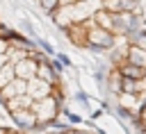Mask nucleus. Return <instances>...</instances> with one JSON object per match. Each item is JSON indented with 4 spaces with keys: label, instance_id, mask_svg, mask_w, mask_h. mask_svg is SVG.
<instances>
[{
    "label": "nucleus",
    "instance_id": "f3484780",
    "mask_svg": "<svg viewBox=\"0 0 146 134\" xmlns=\"http://www.w3.org/2000/svg\"><path fill=\"white\" fill-rule=\"evenodd\" d=\"M36 2H39V7L46 11V16H48V18L59 9V0H36Z\"/></svg>",
    "mask_w": 146,
    "mask_h": 134
},
{
    "label": "nucleus",
    "instance_id": "ddd939ff",
    "mask_svg": "<svg viewBox=\"0 0 146 134\" xmlns=\"http://www.w3.org/2000/svg\"><path fill=\"white\" fill-rule=\"evenodd\" d=\"M125 41H128L130 45H137V48L146 50V30H144V27H139V30L130 32V34L125 36Z\"/></svg>",
    "mask_w": 146,
    "mask_h": 134
},
{
    "label": "nucleus",
    "instance_id": "9b49d317",
    "mask_svg": "<svg viewBox=\"0 0 146 134\" xmlns=\"http://www.w3.org/2000/svg\"><path fill=\"white\" fill-rule=\"evenodd\" d=\"M123 61H130V64H135V66L146 68V50L128 43V45H125V59H123Z\"/></svg>",
    "mask_w": 146,
    "mask_h": 134
},
{
    "label": "nucleus",
    "instance_id": "f8f14e48",
    "mask_svg": "<svg viewBox=\"0 0 146 134\" xmlns=\"http://www.w3.org/2000/svg\"><path fill=\"white\" fill-rule=\"evenodd\" d=\"M116 104L130 109V111H137L139 109V95H132V93H119L116 95Z\"/></svg>",
    "mask_w": 146,
    "mask_h": 134
},
{
    "label": "nucleus",
    "instance_id": "423d86ee",
    "mask_svg": "<svg viewBox=\"0 0 146 134\" xmlns=\"http://www.w3.org/2000/svg\"><path fill=\"white\" fill-rule=\"evenodd\" d=\"M87 27H89L87 20H84V23H73V25H68V27L64 30V34H66V39H68L75 48L84 50V43H87Z\"/></svg>",
    "mask_w": 146,
    "mask_h": 134
},
{
    "label": "nucleus",
    "instance_id": "1a4fd4ad",
    "mask_svg": "<svg viewBox=\"0 0 146 134\" xmlns=\"http://www.w3.org/2000/svg\"><path fill=\"white\" fill-rule=\"evenodd\" d=\"M116 70H119L121 77H128V79H146V68L135 66V64H130V61H121V64L116 66Z\"/></svg>",
    "mask_w": 146,
    "mask_h": 134
},
{
    "label": "nucleus",
    "instance_id": "5701e85b",
    "mask_svg": "<svg viewBox=\"0 0 146 134\" xmlns=\"http://www.w3.org/2000/svg\"><path fill=\"white\" fill-rule=\"evenodd\" d=\"M62 134H78V129H75V127H71V129H66V132H62Z\"/></svg>",
    "mask_w": 146,
    "mask_h": 134
},
{
    "label": "nucleus",
    "instance_id": "6e6552de",
    "mask_svg": "<svg viewBox=\"0 0 146 134\" xmlns=\"http://www.w3.org/2000/svg\"><path fill=\"white\" fill-rule=\"evenodd\" d=\"M50 93H52V86L48 82H43L39 77H34V79L27 82V95H32V100H41V98H46Z\"/></svg>",
    "mask_w": 146,
    "mask_h": 134
},
{
    "label": "nucleus",
    "instance_id": "a211bd4d",
    "mask_svg": "<svg viewBox=\"0 0 146 134\" xmlns=\"http://www.w3.org/2000/svg\"><path fill=\"white\" fill-rule=\"evenodd\" d=\"M73 98H75V102H80V107H84V109H91V100H89V95L84 93V91H75L73 93Z\"/></svg>",
    "mask_w": 146,
    "mask_h": 134
},
{
    "label": "nucleus",
    "instance_id": "4468645a",
    "mask_svg": "<svg viewBox=\"0 0 146 134\" xmlns=\"http://www.w3.org/2000/svg\"><path fill=\"white\" fill-rule=\"evenodd\" d=\"M18 32L21 34H25V36H30V39H36L39 34H36V30H34V25H32V20L30 18H25V16H21L18 18Z\"/></svg>",
    "mask_w": 146,
    "mask_h": 134
},
{
    "label": "nucleus",
    "instance_id": "9d476101",
    "mask_svg": "<svg viewBox=\"0 0 146 134\" xmlns=\"http://www.w3.org/2000/svg\"><path fill=\"white\" fill-rule=\"evenodd\" d=\"M91 23H94L96 27H103V30H110V32H112V27H114V16L100 7V9H96V11L91 14Z\"/></svg>",
    "mask_w": 146,
    "mask_h": 134
},
{
    "label": "nucleus",
    "instance_id": "f03ea898",
    "mask_svg": "<svg viewBox=\"0 0 146 134\" xmlns=\"http://www.w3.org/2000/svg\"><path fill=\"white\" fill-rule=\"evenodd\" d=\"M62 104H64V100H59V98H55V95L50 93V95H46V98H41V100H34L32 111H34V116H36L39 123H50L52 118L59 116V107H62Z\"/></svg>",
    "mask_w": 146,
    "mask_h": 134
},
{
    "label": "nucleus",
    "instance_id": "b1692460",
    "mask_svg": "<svg viewBox=\"0 0 146 134\" xmlns=\"http://www.w3.org/2000/svg\"><path fill=\"white\" fill-rule=\"evenodd\" d=\"M5 61H7V57H5V55H0V68H2V64H5Z\"/></svg>",
    "mask_w": 146,
    "mask_h": 134
},
{
    "label": "nucleus",
    "instance_id": "20e7f679",
    "mask_svg": "<svg viewBox=\"0 0 146 134\" xmlns=\"http://www.w3.org/2000/svg\"><path fill=\"white\" fill-rule=\"evenodd\" d=\"M7 118L14 123V127H16L21 134L32 132V129H34V125L39 123L32 109H18V111H9V116H7Z\"/></svg>",
    "mask_w": 146,
    "mask_h": 134
},
{
    "label": "nucleus",
    "instance_id": "2eb2a0df",
    "mask_svg": "<svg viewBox=\"0 0 146 134\" xmlns=\"http://www.w3.org/2000/svg\"><path fill=\"white\" fill-rule=\"evenodd\" d=\"M14 77H16V75H14V64H11V61H5L2 68H0V89L7 86Z\"/></svg>",
    "mask_w": 146,
    "mask_h": 134
},
{
    "label": "nucleus",
    "instance_id": "39448f33",
    "mask_svg": "<svg viewBox=\"0 0 146 134\" xmlns=\"http://www.w3.org/2000/svg\"><path fill=\"white\" fill-rule=\"evenodd\" d=\"M36 66H39V61H36L34 57L25 55L23 59L14 61V75H16L18 79L30 82V79H34V77H36Z\"/></svg>",
    "mask_w": 146,
    "mask_h": 134
},
{
    "label": "nucleus",
    "instance_id": "412c9836",
    "mask_svg": "<svg viewBox=\"0 0 146 134\" xmlns=\"http://www.w3.org/2000/svg\"><path fill=\"white\" fill-rule=\"evenodd\" d=\"M137 120H141V123H146V104H141V107L137 109Z\"/></svg>",
    "mask_w": 146,
    "mask_h": 134
},
{
    "label": "nucleus",
    "instance_id": "f257e3e1",
    "mask_svg": "<svg viewBox=\"0 0 146 134\" xmlns=\"http://www.w3.org/2000/svg\"><path fill=\"white\" fill-rule=\"evenodd\" d=\"M89 27H87V43H84V50H89L91 55H105L107 50L116 48L121 36H116L114 32L110 30H103V27H96L91 23V18L87 20Z\"/></svg>",
    "mask_w": 146,
    "mask_h": 134
},
{
    "label": "nucleus",
    "instance_id": "0eeeda50",
    "mask_svg": "<svg viewBox=\"0 0 146 134\" xmlns=\"http://www.w3.org/2000/svg\"><path fill=\"white\" fill-rule=\"evenodd\" d=\"M100 7L110 14L121 11H139V0H100Z\"/></svg>",
    "mask_w": 146,
    "mask_h": 134
},
{
    "label": "nucleus",
    "instance_id": "aec40b11",
    "mask_svg": "<svg viewBox=\"0 0 146 134\" xmlns=\"http://www.w3.org/2000/svg\"><path fill=\"white\" fill-rule=\"evenodd\" d=\"M55 59H59V61L64 64V68H66V70H68V68H73V61H71V57H68V55H64V52H57V55H55Z\"/></svg>",
    "mask_w": 146,
    "mask_h": 134
},
{
    "label": "nucleus",
    "instance_id": "dca6fc26",
    "mask_svg": "<svg viewBox=\"0 0 146 134\" xmlns=\"http://www.w3.org/2000/svg\"><path fill=\"white\" fill-rule=\"evenodd\" d=\"M34 41H36L39 50H41V52H43L46 57H55V55H57V50H55V45H52L50 41H46V39H41V36H36Z\"/></svg>",
    "mask_w": 146,
    "mask_h": 134
},
{
    "label": "nucleus",
    "instance_id": "6ab92c4d",
    "mask_svg": "<svg viewBox=\"0 0 146 134\" xmlns=\"http://www.w3.org/2000/svg\"><path fill=\"white\" fill-rule=\"evenodd\" d=\"M48 61H50V66H52V70H55V73H57L59 77H64V73H66V68H64V64H62L59 59H55V57H50Z\"/></svg>",
    "mask_w": 146,
    "mask_h": 134
},
{
    "label": "nucleus",
    "instance_id": "7ed1b4c3",
    "mask_svg": "<svg viewBox=\"0 0 146 134\" xmlns=\"http://www.w3.org/2000/svg\"><path fill=\"white\" fill-rule=\"evenodd\" d=\"M114 16V27L112 32L116 36H128L130 32L139 30L141 27V14L139 11H121V14H112Z\"/></svg>",
    "mask_w": 146,
    "mask_h": 134
},
{
    "label": "nucleus",
    "instance_id": "4be33fe9",
    "mask_svg": "<svg viewBox=\"0 0 146 134\" xmlns=\"http://www.w3.org/2000/svg\"><path fill=\"white\" fill-rule=\"evenodd\" d=\"M7 50H9V43H7L5 39H0V55H5Z\"/></svg>",
    "mask_w": 146,
    "mask_h": 134
}]
</instances>
